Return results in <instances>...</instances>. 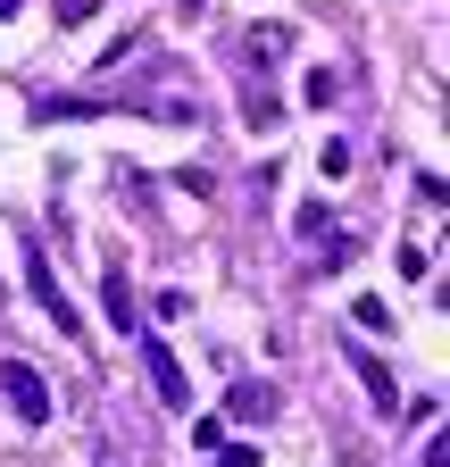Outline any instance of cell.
<instances>
[{
    "label": "cell",
    "instance_id": "277c9868",
    "mask_svg": "<svg viewBox=\"0 0 450 467\" xmlns=\"http://www.w3.org/2000/svg\"><path fill=\"white\" fill-rule=\"evenodd\" d=\"M343 359L359 368V384H367V400L384 409V418H401V384H392V368L375 359V350H359V342H351V350H343Z\"/></svg>",
    "mask_w": 450,
    "mask_h": 467
},
{
    "label": "cell",
    "instance_id": "6da1fadb",
    "mask_svg": "<svg viewBox=\"0 0 450 467\" xmlns=\"http://www.w3.org/2000/svg\"><path fill=\"white\" fill-rule=\"evenodd\" d=\"M134 342H142V368H150V392H159L167 409H184V400H192V376H184V359H176V350H167V342H159L150 326H142Z\"/></svg>",
    "mask_w": 450,
    "mask_h": 467
},
{
    "label": "cell",
    "instance_id": "7a4b0ae2",
    "mask_svg": "<svg viewBox=\"0 0 450 467\" xmlns=\"http://www.w3.org/2000/svg\"><path fill=\"white\" fill-rule=\"evenodd\" d=\"M0 400H9L26 426H50V384H42L26 359H9V368H0Z\"/></svg>",
    "mask_w": 450,
    "mask_h": 467
},
{
    "label": "cell",
    "instance_id": "7c38bea8",
    "mask_svg": "<svg viewBox=\"0 0 450 467\" xmlns=\"http://www.w3.org/2000/svg\"><path fill=\"white\" fill-rule=\"evenodd\" d=\"M217 467H259V442H217Z\"/></svg>",
    "mask_w": 450,
    "mask_h": 467
},
{
    "label": "cell",
    "instance_id": "9c48e42d",
    "mask_svg": "<svg viewBox=\"0 0 450 467\" xmlns=\"http://www.w3.org/2000/svg\"><path fill=\"white\" fill-rule=\"evenodd\" d=\"M351 326H359V334H392V301H375V292H359V301H351Z\"/></svg>",
    "mask_w": 450,
    "mask_h": 467
},
{
    "label": "cell",
    "instance_id": "8fae6325",
    "mask_svg": "<svg viewBox=\"0 0 450 467\" xmlns=\"http://www.w3.org/2000/svg\"><path fill=\"white\" fill-rule=\"evenodd\" d=\"M317 175H325V184H343V175H351V150H343V142H325V150H317Z\"/></svg>",
    "mask_w": 450,
    "mask_h": 467
},
{
    "label": "cell",
    "instance_id": "52a82bcc",
    "mask_svg": "<svg viewBox=\"0 0 450 467\" xmlns=\"http://www.w3.org/2000/svg\"><path fill=\"white\" fill-rule=\"evenodd\" d=\"M259 67H275V58H292V26H251V42H242Z\"/></svg>",
    "mask_w": 450,
    "mask_h": 467
},
{
    "label": "cell",
    "instance_id": "5b68a950",
    "mask_svg": "<svg viewBox=\"0 0 450 467\" xmlns=\"http://www.w3.org/2000/svg\"><path fill=\"white\" fill-rule=\"evenodd\" d=\"M100 301H108V326H118V334H142V317H134V284H126V267H108V275H100Z\"/></svg>",
    "mask_w": 450,
    "mask_h": 467
},
{
    "label": "cell",
    "instance_id": "8992f818",
    "mask_svg": "<svg viewBox=\"0 0 450 467\" xmlns=\"http://www.w3.org/2000/svg\"><path fill=\"white\" fill-rule=\"evenodd\" d=\"M225 409H234L242 426H267V418H275V384H251V376H242V384H234V400H225Z\"/></svg>",
    "mask_w": 450,
    "mask_h": 467
},
{
    "label": "cell",
    "instance_id": "ba28073f",
    "mask_svg": "<svg viewBox=\"0 0 450 467\" xmlns=\"http://www.w3.org/2000/svg\"><path fill=\"white\" fill-rule=\"evenodd\" d=\"M333 100H343V76H333V67H309L301 76V109H333Z\"/></svg>",
    "mask_w": 450,
    "mask_h": 467
},
{
    "label": "cell",
    "instance_id": "3957f363",
    "mask_svg": "<svg viewBox=\"0 0 450 467\" xmlns=\"http://www.w3.org/2000/svg\"><path fill=\"white\" fill-rule=\"evenodd\" d=\"M26 292H34V301H42L50 317H59V326L76 334V309H67V292H59V275H50V259H42V243H26Z\"/></svg>",
    "mask_w": 450,
    "mask_h": 467
},
{
    "label": "cell",
    "instance_id": "30bf717a",
    "mask_svg": "<svg viewBox=\"0 0 450 467\" xmlns=\"http://www.w3.org/2000/svg\"><path fill=\"white\" fill-rule=\"evenodd\" d=\"M242 126H251V134H275V126H284V100H275V92H251Z\"/></svg>",
    "mask_w": 450,
    "mask_h": 467
}]
</instances>
